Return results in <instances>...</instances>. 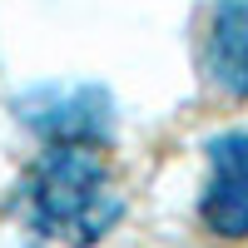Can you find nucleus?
<instances>
[{
  "label": "nucleus",
  "instance_id": "1",
  "mask_svg": "<svg viewBox=\"0 0 248 248\" xmlns=\"http://www.w3.org/2000/svg\"><path fill=\"white\" fill-rule=\"evenodd\" d=\"M20 209L50 243L94 248L124 218V184L105 144H45L20 179Z\"/></svg>",
  "mask_w": 248,
  "mask_h": 248
},
{
  "label": "nucleus",
  "instance_id": "2",
  "mask_svg": "<svg viewBox=\"0 0 248 248\" xmlns=\"http://www.w3.org/2000/svg\"><path fill=\"white\" fill-rule=\"evenodd\" d=\"M199 223L214 238H248V129L218 134L209 144V184L199 199Z\"/></svg>",
  "mask_w": 248,
  "mask_h": 248
},
{
  "label": "nucleus",
  "instance_id": "3",
  "mask_svg": "<svg viewBox=\"0 0 248 248\" xmlns=\"http://www.w3.org/2000/svg\"><path fill=\"white\" fill-rule=\"evenodd\" d=\"M199 65L218 94L248 105V0H214L209 5Z\"/></svg>",
  "mask_w": 248,
  "mask_h": 248
},
{
  "label": "nucleus",
  "instance_id": "4",
  "mask_svg": "<svg viewBox=\"0 0 248 248\" xmlns=\"http://www.w3.org/2000/svg\"><path fill=\"white\" fill-rule=\"evenodd\" d=\"M20 114L45 134V144H105L109 134V99L99 90H40Z\"/></svg>",
  "mask_w": 248,
  "mask_h": 248
}]
</instances>
